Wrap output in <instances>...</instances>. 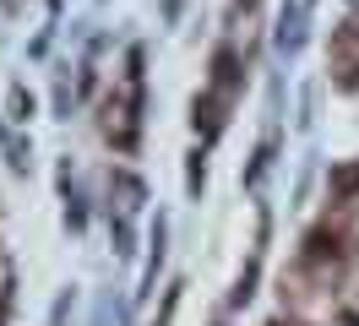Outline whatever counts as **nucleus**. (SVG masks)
Masks as SVG:
<instances>
[{"label":"nucleus","instance_id":"f257e3e1","mask_svg":"<svg viewBox=\"0 0 359 326\" xmlns=\"http://www.w3.org/2000/svg\"><path fill=\"white\" fill-rule=\"evenodd\" d=\"M212 71H218V87H234V55H218Z\"/></svg>","mask_w":359,"mask_h":326},{"label":"nucleus","instance_id":"f03ea898","mask_svg":"<svg viewBox=\"0 0 359 326\" xmlns=\"http://www.w3.org/2000/svg\"><path fill=\"white\" fill-rule=\"evenodd\" d=\"M337 191H359V169H348L343 179H337Z\"/></svg>","mask_w":359,"mask_h":326}]
</instances>
